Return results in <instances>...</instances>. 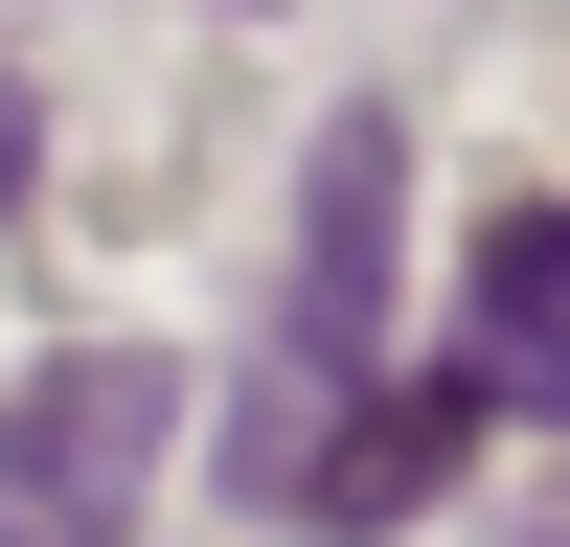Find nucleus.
Returning a JSON list of instances; mask_svg holds the SVG:
<instances>
[{"label": "nucleus", "mask_w": 570, "mask_h": 547, "mask_svg": "<svg viewBox=\"0 0 570 547\" xmlns=\"http://www.w3.org/2000/svg\"><path fill=\"white\" fill-rule=\"evenodd\" d=\"M389 251H411V137L343 115L297 160V388H389Z\"/></svg>", "instance_id": "f257e3e1"}, {"label": "nucleus", "mask_w": 570, "mask_h": 547, "mask_svg": "<svg viewBox=\"0 0 570 547\" xmlns=\"http://www.w3.org/2000/svg\"><path fill=\"white\" fill-rule=\"evenodd\" d=\"M160 456H183V388H160L137 342L46 365V388L0 410V501H46V525H137V501H160Z\"/></svg>", "instance_id": "f03ea898"}, {"label": "nucleus", "mask_w": 570, "mask_h": 547, "mask_svg": "<svg viewBox=\"0 0 570 547\" xmlns=\"http://www.w3.org/2000/svg\"><path fill=\"white\" fill-rule=\"evenodd\" d=\"M456 388L480 410H548L570 388V206H502L480 274H456Z\"/></svg>", "instance_id": "7ed1b4c3"}, {"label": "nucleus", "mask_w": 570, "mask_h": 547, "mask_svg": "<svg viewBox=\"0 0 570 547\" xmlns=\"http://www.w3.org/2000/svg\"><path fill=\"white\" fill-rule=\"evenodd\" d=\"M23 160H46V137H23V91H0V206H23Z\"/></svg>", "instance_id": "20e7f679"}, {"label": "nucleus", "mask_w": 570, "mask_h": 547, "mask_svg": "<svg viewBox=\"0 0 570 547\" xmlns=\"http://www.w3.org/2000/svg\"><path fill=\"white\" fill-rule=\"evenodd\" d=\"M0 547H23V525H0Z\"/></svg>", "instance_id": "39448f33"}]
</instances>
